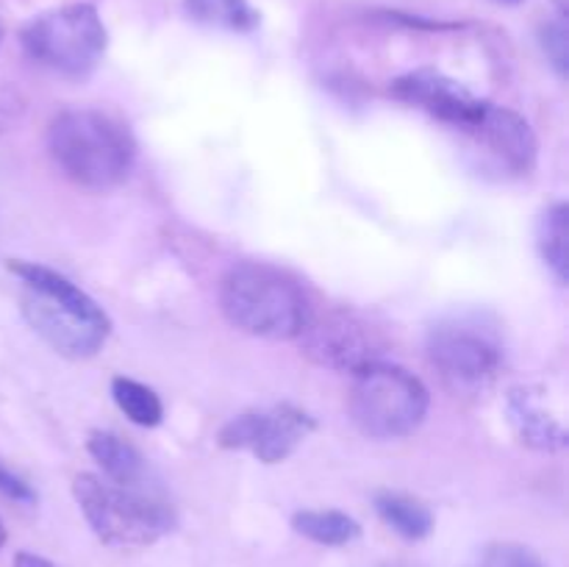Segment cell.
<instances>
[{"instance_id":"6da1fadb","label":"cell","mask_w":569,"mask_h":567,"mask_svg":"<svg viewBox=\"0 0 569 567\" xmlns=\"http://www.w3.org/2000/svg\"><path fill=\"white\" fill-rule=\"evenodd\" d=\"M11 276L26 284L22 317L67 359H92L111 334V320L81 287L37 261L9 259Z\"/></svg>"},{"instance_id":"7a4b0ae2","label":"cell","mask_w":569,"mask_h":567,"mask_svg":"<svg viewBox=\"0 0 569 567\" xmlns=\"http://www.w3.org/2000/svg\"><path fill=\"white\" fill-rule=\"evenodd\" d=\"M48 150L72 183L92 192L120 187L137 161V142L126 122L100 109L61 111L48 128Z\"/></svg>"},{"instance_id":"3957f363","label":"cell","mask_w":569,"mask_h":567,"mask_svg":"<svg viewBox=\"0 0 569 567\" xmlns=\"http://www.w3.org/2000/svg\"><path fill=\"white\" fill-rule=\"evenodd\" d=\"M226 320L239 331L261 339H298L311 309L295 276L267 261H239L220 287Z\"/></svg>"},{"instance_id":"277c9868","label":"cell","mask_w":569,"mask_h":567,"mask_svg":"<svg viewBox=\"0 0 569 567\" xmlns=\"http://www.w3.org/2000/svg\"><path fill=\"white\" fill-rule=\"evenodd\" d=\"M72 498L94 537L109 548H148L178 526L176 509L153 487H122L94 472H81L72 478Z\"/></svg>"},{"instance_id":"5b68a950","label":"cell","mask_w":569,"mask_h":567,"mask_svg":"<svg viewBox=\"0 0 569 567\" xmlns=\"http://www.w3.org/2000/svg\"><path fill=\"white\" fill-rule=\"evenodd\" d=\"M431 406L428 387L406 367L372 361L353 376L350 420L370 439H400L422 426Z\"/></svg>"},{"instance_id":"8992f818","label":"cell","mask_w":569,"mask_h":567,"mask_svg":"<svg viewBox=\"0 0 569 567\" xmlns=\"http://www.w3.org/2000/svg\"><path fill=\"white\" fill-rule=\"evenodd\" d=\"M31 61L61 78H87L103 61L109 31L92 3H67L33 17L20 33Z\"/></svg>"},{"instance_id":"52a82bcc","label":"cell","mask_w":569,"mask_h":567,"mask_svg":"<svg viewBox=\"0 0 569 567\" xmlns=\"http://www.w3.org/2000/svg\"><path fill=\"white\" fill-rule=\"evenodd\" d=\"M428 361L456 395H483L500 376L503 345L483 322L450 317L428 331Z\"/></svg>"},{"instance_id":"ba28073f","label":"cell","mask_w":569,"mask_h":567,"mask_svg":"<svg viewBox=\"0 0 569 567\" xmlns=\"http://www.w3.org/2000/svg\"><path fill=\"white\" fill-rule=\"evenodd\" d=\"M300 354L326 370L350 372L356 376L372 361L383 359L387 342L372 328L365 317L356 311H326V315H311L298 337Z\"/></svg>"},{"instance_id":"9c48e42d","label":"cell","mask_w":569,"mask_h":567,"mask_svg":"<svg viewBox=\"0 0 569 567\" xmlns=\"http://www.w3.org/2000/svg\"><path fill=\"white\" fill-rule=\"evenodd\" d=\"M315 417L292 404H278L270 409H250L231 417L217 434V442L226 450H248L264 465L287 461L306 439L315 434Z\"/></svg>"},{"instance_id":"30bf717a","label":"cell","mask_w":569,"mask_h":567,"mask_svg":"<svg viewBox=\"0 0 569 567\" xmlns=\"http://www.w3.org/2000/svg\"><path fill=\"white\" fill-rule=\"evenodd\" d=\"M392 98L400 103H409L422 109L426 115L448 122V126L461 128L470 133L478 122L483 120L489 109V100L472 94L465 83L445 76L439 70H411L406 76L395 78L389 87Z\"/></svg>"},{"instance_id":"8fae6325","label":"cell","mask_w":569,"mask_h":567,"mask_svg":"<svg viewBox=\"0 0 569 567\" xmlns=\"http://www.w3.org/2000/svg\"><path fill=\"white\" fill-rule=\"evenodd\" d=\"M470 133L483 148H489V153L500 165L509 167L517 176H528L537 167L539 139L533 133L531 122L522 115H517V111L489 103L483 120Z\"/></svg>"},{"instance_id":"7c38bea8","label":"cell","mask_w":569,"mask_h":567,"mask_svg":"<svg viewBox=\"0 0 569 567\" xmlns=\"http://www.w3.org/2000/svg\"><path fill=\"white\" fill-rule=\"evenodd\" d=\"M506 411H509V422L522 445L533 450H545V454L567 448L569 431L559 411L548 404L545 387L520 384V387L509 389Z\"/></svg>"},{"instance_id":"4fadbf2b","label":"cell","mask_w":569,"mask_h":567,"mask_svg":"<svg viewBox=\"0 0 569 567\" xmlns=\"http://www.w3.org/2000/svg\"><path fill=\"white\" fill-rule=\"evenodd\" d=\"M87 448L103 470V478L122 484V487H150L148 461L122 437L111 431H92L87 439Z\"/></svg>"},{"instance_id":"5bb4252c","label":"cell","mask_w":569,"mask_h":567,"mask_svg":"<svg viewBox=\"0 0 569 567\" xmlns=\"http://www.w3.org/2000/svg\"><path fill=\"white\" fill-rule=\"evenodd\" d=\"M376 511L395 534L409 543H420L433 531V511L420 498L403 493H378Z\"/></svg>"},{"instance_id":"9a60e30c","label":"cell","mask_w":569,"mask_h":567,"mask_svg":"<svg viewBox=\"0 0 569 567\" xmlns=\"http://www.w3.org/2000/svg\"><path fill=\"white\" fill-rule=\"evenodd\" d=\"M292 528L300 537L328 548H342L361 537L359 520L339 509H303L292 515Z\"/></svg>"},{"instance_id":"2e32d148","label":"cell","mask_w":569,"mask_h":567,"mask_svg":"<svg viewBox=\"0 0 569 567\" xmlns=\"http://www.w3.org/2000/svg\"><path fill=\"white\" fill-rule=\"evenodd\" d=\"M183 14L198 26L248 33L261 22L250 0H183Z\"/></svg>"},{"instance_id":"e0dca14e","label":"cell","mask_w":569,"mask_h":567,"mask_svg":"<svg viewBox=\"0 0 569 567\" xmlns=\"http://www.w3.org/2000/svg\"><path fill=\"white\" fill-rule=\"evenodd\" d=\"M567 228H569V206L565 200L548 206L539 217L537 226V248L542 253L545 265L553 270L556 281L567 284L569 256H567Z\"/></svg>"},{"instance_id":"ac0fdd59","label":"cell","mask_w":569,"mask_h":567,"mask_svg":"<svg viewBox=\"0 0 569 567\" xmlns=\"http://www.w3.org/2000/svg\"><path fill=\"white\" fill-rule=\"evenodd\" d=\"M111 398H114L117 409H120L133 426L153 428L159 426L161 417H164V404H161L159 395L150 387H144V384L133 381V378H111Z\"/></svg>"},{"instance_id":"d6986e66","label":"cell","mask_w":569,"mask_h":567,"mask_svg":"<svg viewBox=\"0 0 569 567\" xmlns=\"http://www.w3.org/2000/svg\"><path fill=\"white\" fill-rule=\"evenodd\" d=\"M476 567H545L533 548L522 543H492L481 550Z\"/></svg>"},{"instance_id":"ffe728a7","label":"cell","mask_w":569,"mask_h":567,"mask_svg":"<svg viewBox=\"0 0 569 567\" xmlns=\"http://www.w3.org/2000/svg\"><path fill=\"white\" fill-rule=\"evenodd\" d=\"M539 42H542L545 56L550 59L553 64L556 76L567 78L569 70V37H567V20H565V11H561L556 20H548L539 31Z\"/></svg>"},{"instance_id":"44dd1931","label":"cell","mask_w":569,"mask_h":567,"mask_svg":"<svg viewBox=\"0 0 569 567\" xmlns=\"http://www.w3.org/2000/svg\"><path fill=\"white\" fill-rule=\"evenodd\" d=\"M0 493L9 495V498H14V500H22V504H33V500H37L33 489L28 487L20 476H14V472L6 470L3 465H0Z\"/></svg>"},{"instance_id":"7402d4cb","label":"cell","mask_w":569,"mask_h":567,"mask_svg":"<svg viewBox=\"0 0 569 567\" xmlns=\"http://www.w3.org/2000/svg\"><path fill=\"white\" fill-rule=\"evenodd\" d=\"M11 567H56V565L50 559H44V556L20 550V554L14 556V565H11Z\"/></svg>"},{"instance_id":"603a6c76","label":"cell","mask_w":569,"mask_h":567,"mask_svg":"<svg viewBox=\"0 0 569 567\" xmlns=\"http://www.w3.org/2000/svg\"><path fill=\"white\" fill-rule=\"evenodd\" d=\"M6 545V528H3V523H0V548H3Z\"/></svg>"},{"instance_id":"cb8c5ba5","label":"cell","mask_w":569,"mask_h":567,"mask_svg":"<svg viewBox=\"0 0 569 567\" xmlns=\"http://www.w3.org/2000/svg\"><path fill=\"white\" fill-rule=\"evenodd\" d=\"M498 3H506V6H517V3H522V0H498Z\"/></svg>"},{"instance_id":"d4e9b609","label":"cell","mask_w":569,"mask_h":567,"mask_svg":"<svg viewBox=\"0 0 569 567\" xmlns=\"http://www.w3.org/2000/svg\"><path fill=\"white\" fill-rule=\"evenodd\" d=\"M0 42H3V28H0Z\"/></svg>"}]
</instances>
